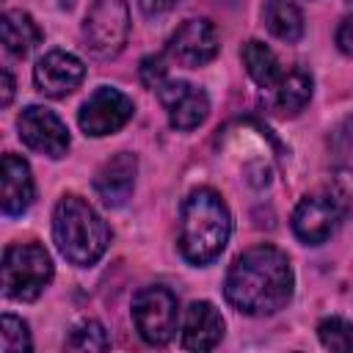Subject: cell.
<instances>
[{
    "mask_svg": "<svg viewBox=\"0 0 353 353\" xmlns=\"http://www.w3.org/2000/svg\"><path fill=\"white\" fill-rule=\"evenodd\" d=\"M0 83H3V97H0V105L8 108L11 105V97H14V77L8 69H0Z\"/></svg>",
    "mask_w": 353,
    "mask_h": 353,
    "instance_id": "obj_27",
    "label": "cell"
},
{
    "mask_svg": "<svg viewBox=\"0 0 353 353\" xmlns=\"http://www.w3.org/2000/svg\"><path fill=\"white\" fill-rule=\"evenodd\" d=\"M135 174H138V157L132 152H119L97 171L94 190L108 207H121L135 188Z\"/></svg>",
    "mask_w": 353,
    "mask_h": 353,
    "instance_id": "obj_13",
    "label": "cell"
},
{
    "mask_svg": "<svg viewBox=\"0 0 353 353\" xmlns=\"http://www.w3.org/2000/svg\"><path fill=\"white\" fill-rule=\"evenodd\" d=\"M342 218L345 215L331 193H312L298 201V207L292 212V232L301 243L320 245L336 232Z\"/></svg>",
    "mask_w": 353,
    "mask_h": 353,
    "instance_id": "obj_10",
    "label": "cell"
},
{
    "mask_svg": "<svg viewBox=\"0 0 353 353\" xmlns=\"http://www.w3.org/2000/svg\"><path fill=\"white\" fill-rule=\"evenodd\" d=\"M52 279V259L39 243H17L3 254V292L14 301H36Z\"/></svg>",
    "mask_w": 353,
    "mask_h": 353,
    "instance_id": "obj_4",
    "label": "cell"
},
{
    "mask_svg": "<svg viewBox=\"0 0 353 353\" xmlns=\"http://www.w3.org/2000/svg\"><path fill=\"white\" fill-rule=\"evenodd\" d=\"M17 130L22 143L39 154L63 157L69 149V130L58 119V113H52L50 108L28 105L17 119Z\"/></svg>",
    "mask_w": 353,
    "mask_h": 353,
    "instance_id": "obj_8",
    "label": "cell"
},
{
    "mask_svg": "<svg viewBox=\"0 0 353 353\" xmlns=\"http://www.w3.org/2000/svg\"><path fill=\"white\" fill-rule=\"evenodd\" d=\"M336 44H339V50L345 55H353V17L342 19V25L336 30Z\"/></svg>",
    "mask_w": 353,
    "mask_h": 353,
    "instance_id": "obj_25",
    "label": "cell"
},
{
    "mask_svg": "<svg viewBox=\"0 0 353 353\" xmlns=\"http://www.w3.org/2000/svg\"><path fill=\"white\" fill-rule=\"evenodd\" d=\"M127 33H130L127 0H91L83 22V39L94 55L99 58L119 55L127 44Z\"/></svg>",
    "mask_w": 353,
    "mask_h": 353,
    "instance_id": "obj_5",
    "label": "cell"
},
{
    "mask_svg": "<svg viewBox=\"0 0 353 353\" xmlns=\"http://www.w3.org/2000/svg\"><path fill=\"white\" fill-rule=\"evenodd\" d=\"M312 99V74L303 69H292L287 74H281L279 85H276V110L281 116H295L301 113Z\"/></svg>",
    "mask_w": 353,
    "mask_h": 353,
    "instance_id": "obj_18",
    "label": "cell"
},
{
    "mask_svg": "<svg viewBox=\"0 0 353 353\" xmlns=\"http://www.w3.org/2000/svg\"><path fill=\"white\" fill-rule=\"evenodd\" d=\"M154 91H157L160 105L165 108L168 124L174 130H182V132L196 130L207 119V113H210V97L199 85H193V83L165 80Z\"/></svg>",
    "mask_w": 353,
    "mask_h": 353,
    "instance_id": "obj_11",
    "label": "cell"
},
{
    "mask_svg": "<svg viewBox=\"0 0 353 353\" xmlns=\"http://www.w3.org/2000/svg\"><path fill=\"white\" fill-rule=\"evenodd\" d=\"M0 201L6 215H22L36 196L30 165L17 157V154H3V168H0Z\"/></svg>",
    "mask_w": 353,
    "mask_h": 353,
    "instance_id": "obj_15",
    "label": "cell"
},
{
    "mask_svg": "<svg viewBox=\"0 0 353 353\" xmlns=\"http://www.w3.org/2000/svg\"><path fill=\"white\" fill-rule=\"evenodd\" d=\"M317 336L328 350H353V325L345 317H325L317 325Z\"/></svg>",
    "mask_w": 353,
    "mask_h": 353,
    "instance_id": "obj_21",
    "label": "cell"
},
{
    "mask_svg": "<svg viewBox=\"0 0 353 353\" xmlns=\"http://www.w3.org/2000/svg\"><path fill=\"white\" fill-rule=\"evenodd\" d=\"M66 347H69V350H108V347H110V339H108V331H105L102 323L85 320V323H80V325L69 334Z\"/></svg>",
    "mask_w": 353,
    "mask_h": 353,
    "instance_id": "obj_20",
    "label": "cell"
},
{
    "mask_svg": "<svg viewBox=\"0 0 353 353\" xmlns=\"http://www.w3.org/2000/svg\"><path fill=\"white\" fill-rule=\"evenodd\" d=\"M176 295L168 287L152 284L138 290V295L132 298V323L141 334V339L146 345H165L171 342L174 331H176Z\"/></svg>",
    "mask_w": 353,
    "mask_h": 353,
    "instance_id": "obj_6",
    "label": "cell"
},
{
    "mask_svg": "<svg viewBox=\"0 0 353 353\" xmlns=\"http://www.w3.org/2000/svg\"><path fill=\"white\" fill-rule=\"evenodd\" d=\"M83 77H85L83 61L77 55H72V52H63V50L44 52L36 61V69H33L36 88L44 97H52V99H61V97L72 94L83 83Z\"/></svg>",
    "mask_w": 353,
    "mask_h": 353,
    "instance_id": "obj_12",
    "label": "cell"
},
{
    "mask_svg": "<svg viewBox=\"0 0 353 353\" xmlns=\"http://www.w3.org/2000/svg\"><path fill=\"white\" fill-rule=\"evenodd\" d=\"M0 36H3V47L11 55L25 58L41 41V28L25 11H6L0 19Z\"/></svg>",
    "mask_w": 353,
    "mask_h": 353,
    "instance_id": "obj_16",
    "label": "cell"
},
{
    "mask_svg": "<svg viewBox=\"0 0 353 353\" xmlns=\"http://www.w3.org/2000/svg\"><path fill=\"white\" fill-rule=\"evenodd\" d=\"M223 339V317L210 301H193L182 323V347L212 350Z\"/></svg>",
    "mask_w": 353,
    "mask_h": 353,
    "instance_id": "obj_14",
    "label": "cell"
},
{
    "mask_svg": "<svg viewBox=\"0 0 353 353\" xmlns=\"http://www.w3.org/2000/svg\"><path fill=\"white\" fill-rule=\"evenodd\" d=\"M345 3H350V6H353V0H345Z\"/></svg>",
    "mask_w": 353,
    "mask_h": 353,
    "instance_id": "obj_28",
    "label": "cell"
},
{
    "mask_svg": "<svg viewBox=\"0 0 353 353\" xmlns=\"http://www.w3.org/2000/svg\"><path fill=\"white\" fill-rule=\"evenodd\" d=\"M262 17H265V28L281 41L292 44L303 36V14L290 0H268Z\"/></svg>",
    "mask_w": 353,
    "mask_h": 353,
    "instance_id": "obj_19",
    "label": "cell"
},
{
    "mask_svg": "<svg viewBox=\"0 0 353 353\" xmlns=\"http://www.w3.org/2000/svg\"><path fill=\"white\" fill-rule=\"evenodd\" d=\"M141 80L149 88H157L160 83L168 80V66H165V55H149L141 61Z\"/></svg>",
    "mask_w": 353,
    "mask_h": 353,
    "instance_id": "obj_24",
    "label": "cell"
},
{
    "mask_svg": "<svg viewBox=\"0 0 353 353\" xmlns=\"http://www.w3.org/2000/svg\"><path fill=\"white\" fill-rule=\"evenodd\" d=\"M232 234V212L212 188L193 190L179 210V251L190 265H210Z\"/></svg>",
    "mask_w": 353,
    "mask_h": 353,
    "instance_id": "obj_2",
    "label": "cell"
},
{
    "mask_svg": "<svg viewBox=\"0 0 353 353\" xmlns=\"http://www.w3.org/2000/svg\"><path fill=\"white\" fill-rule=\"evenodd\" d=\"M218 47H221L218 44V30L210 19H188L168 39L165 58L179 63V66L196 69V66L210 63L218 55Z\"/></svg>",
    "mask_w": 353,
    "mask_h": 353,
    "instance_id": "obj_9",
    "label": "cell"
},
{
    "mask_svg": "<svg viewBox=\"0 0 353 353\" xmlns=\"http://www.w3.org/2000/svg\"><path fill=\"white\" fill-rule=\"evenodd\" d=\"M30 334H28V323L17 314H3V325H0V350L3 353H22L30 350Z\"/></svg>",
    "mask_w": 353,
    "mask_h": 353,
    "instance_id": "obj_22",
    "label": "cell"
},
{
    "mask_svg": "<svg viewBox=\"0 0 353 353\" xmlns=\"http://www.w3.org/2000/svg\"><path fill=\"white\" fill-rule=\"evenodd\" d=\"M292 268L284 251L276 245L245 248L226 270L223 295L226 301L251 317L276 314L292 298Z\"/></svg>",
    "mask_w": 353,
    "mask_h": 353,
    "instance_id": "obj_1",
    "label": "cell"
},
{
    "mask_svg": "<svg viewBox=\"0 0 353 353\" xmlns=\"http://www.w3.org/2000/svg\"><path fill=\"white\" fill-rule=\"evenodd\" d=\"M138 6L146 17H163L176 6V0H138Z\"/></svg>",
    "mask_w": 353,
    "mask_h": 353,
    "instance_id": "obj_26",
    "label": "cell"
},
{
    "mask_svg": "<svg viewBox=\"0 0 353 353\" xmlns=\"http://www.w3.org/2000/svg\"><path fill=\"white\" fill-rule=\"evenodd\" d=\"M132 110L135 108H132V99L127 94H121L119 88L102 85L83 102V108L77 113V124L85 135L102 138V135L121 130L132 119Z\"/></svg>",
    "mask_w": 353,
    "mask_h": 353,
    "instance_id": "obj_7",
    "label": "cell"
},
{
    "mask_svg": "<svg viewBox=\"0 0 353 353\" xmlns=\"http://www.w3.org/2000/svg\"><path fill=\"white\" fill-rule=\"evenodd\" d=\"M52 240L72 265L88 268L108 251L110 229L85 199L69 193L55 204Z\"/></svg>",
    "mask_w": 353,
    "mask_h": 353,
    "instance_id": "obj_3",
    "label": "cell"
},
{
    "mask_svg": "<svg viewBox=\"0 0 353 353\" xmlns=\"http://www.w3.org/2000/svg\"><path fill=\"white\" fill-rule=\"evenodd\" d=\"M243 55V63H245V72L251 74V80L259 85V88H276L279 80H281V66H279V58L276 52L262 44L259 39H251L243 44L240 50Z\"/></svg>",
    "mask_w": 353,
    "mask_h": 353,
    "instance_id": "obj_17",
    "label": "cell"
},
{
    "mask_svg": "<svg viewBox=\"0 0 353 353\" xmlns=\"http://www.w3.org/2000/svg\"><path fill=\"white\" fill-rule=\"evenodd\" d=\"M328 193H331L334 201L339 204L342 215H350V212H353V171L339 168V171L334 174V179H331Z\"/></svg>",
    "mask_w": 353,
    "mask_h": 353,
    "instance_id": "obj_23",
    "label": "cell"
}]
</instances>
